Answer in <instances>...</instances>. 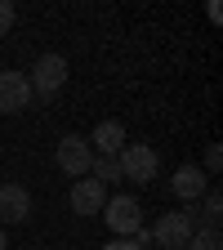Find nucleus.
Returning <instances> with one entry per match:
<instances>
[{"label": "nucleus", "instance_id": "1", "mask_svg": "<svg viewBox=\"0 0 223 250\" xmlns=\"http://www.w3.org/2000/svg\"><path fill=\"white\" fill-rule=\"evenodd\" d=\"M27 85H31V99H54L67 85V58L62 54H41L27 72Z\"/></svg>", "mask_w": 223, "mask_h": 250}, {"label": "nucleus", "instance_id": "2", "mask_svg": "<svg viewBox=\"0 0 223 250\" xmlns=\"http://www.w3.org/2000/svg\"><path fill=\"white\" fill-rule=\"evenodd\" d=\"M116 166H121V179H130V183H152L156 170H161L152 143H125L121 156H116Z\"/></svg>", "mask_w": 223, "mask_h": 250}, {"label": "nucleus", "instance_id": "3", "mask_svg": "<svg viewBox=\"0 0 223 250\" xmlns=\"http://www.w3.org/2000/svg\"><path fill=\"white\" fill-rule=\"evenodd\" d=\"M54 161H58V170L67 179H85L89 166H94V147H89L85 134H62L58 147H54Z\"/></svg>", "mask_w": 223, "mask_h": 250}, {"label": "nucleus", "instance_id": "4", "mask_svg": "<svg viewBox=\"0 0 223 250\" xmlns=\"http://www.w3.org/2000/svg\"><path fill=\"white\" fill-rule=\"evenodd\" d=\"M197 232V210H174V214H161L152 228V241H161V250H183Z\"/></svg>", "mask_w": 223, "mask_h": 250}, {"label": "nucleus", "instance_id": "5", "mask_svg": "<svg viewBox=\"0 0 223 250\" xmlns=\"http://www.w3.org/2000/svg\"><path fill=\"white\" fill-rule=\"evenodd\" d=\"M107 214V228L116 232V237H134L139 228H143V206H139V197H107V206H103Z\"/></svg>", "mask_w": 223, "mask_h": 250}, {"label": "nucleus", "instance_id": "6", "mask_svg": "<svg viewBox=\"0 0 223 250\" xmlns=\"http://www.w3.org/2000/svg\"><path fill=\"white\" fill-rule=\"evenodd\" d=\"M27 107H31L27 72H0V116H18Z\"/></svg>", "mask_w": 223, "mask_h": 250}, {"label": "nucleus", "instance_id": "7", "mask_svg": "<svg viewBox=\"0 0 223 250\" xmlns=\"http://www.w3.org/2000/svg\"><path fill=\"white\" fill-rule=\"evenodd\" d=\"M31 219V192L22 183H0V228Z\"/></svg>", "mask_w": 223, "mask_h": 250}, {"label": "nucleus", "instance_id": "8", "mask_svg": "<svg viewBox=\"0 0 223 250\" xmlns=\"http://www.w3.org/2000/svg\"><path fill=\"white\" fill-rule=\"evenodd\" d=\"M67 201H72V214H85V219H89V214H99V210L107 206V188H103L99 179L85 174V179L72 183V197H67Z\"/></svg>", "mask_w": 223, "mask_h": 250}, {"label": "nucleus", "instance_id": "9", "mask_svg": "<svg viewBox=\"0 0 223 250\" xmlns=\"http://www.w3.org/2000/svg\"><path fill=\"white\" fill-rule=\"evenodd\" d=\"M170 188H174L179 201H201V197L210 192V179H205V170H197V166H179L174 179H170Z\"/></svg>", "mask_w": 223, "mask_h": 250}, {"label": "nucleus", "instance_id": "10", "mask_svg": "<svg viewBox=\"0 0 223 250\" xmlns=\"http://www.w3.org/2000/svg\"><path fill=\"white\" fill-rule=\"evenodd\" d=\"M89 147H94V156H121V147H125V125L121 121H99V125H94V134H89Z\"/></svg>", "mask_w": 223, "mask_h": 250}, {"label": "nucleus", "instance_id": "11", "mask_svg": "<svg viewBox=\"0 0 223 250\" xmlns=\"http://www.w3.org/2000/svg\"><path fill=\"white\" fill-rule=\"evenodd\" d=\"M89 179H99L103 188L121 179V166H116V156H94V166H89Z\"/></svg>", "mask_w": 223, "mask_h": 250}, {"label": "nucleus", "instance_id": "12", "mask_svg": "<svg viewBox=\"0 0 223 250\" xmlns=\"http://www.w3.org/2000/svg\"><path fill=\"white\" fill-rule=\"evenodd\" d=\"M183 250H223V241H219V228H197V232H192V241H187Z\"/></svg>", "mask_w": 223, "mask_h": 250}, {"label": "nucleus", "instance_id": "13", "mask_svg": "<svg viewBox=\"0 0 223 250\" xmlns=\"http://www.w3.org/2000/svg\"><path fill=\"white\" fill-rule=\"evenodd\" d=\"M201 210H205V228H219V219H223V197L214 192V188L201 197Z\"/></svg>", "mask_w": 223, "mask_h": 250}, {"label": "nucleus", "instance_id": "14", "mask_svg": "<svg viewBox=\"0 0 223 250\" xmlns=\"http://www.w3.org/2000/svg\"><path fill=\"white\" fill-rule=\"evenodd\" d=\"M18 22V9L9 5V0H0V36H9V27Z\"/></svg>", "mask_w": 223, "mask_h": 250}, {"label": "nucleus", "instance_id": "15", "mask_svg": "<svg viewBox=\"0 0 223 250\" xmlns=\"http://www.w3.org/2000/svg\"><path fill=\"white\" fill-rule=\"evenodd\" d=\"M219 161H223V152H219V143H210V152H205V170L214 174V170H219Z\"/></svg>", "mask_w": 223, "mask_h": 250}, {"label": "nucleus", "instance_id": "16", "mask_svg": "<svg viewBox=\"0 0 223 250\" xmlns=\"http://www.w3.org/2000/svg\"><path fill=\"white\" fill-rule=\"evenodd\" d=\"M103 250H139V246H134V241H130V237H116V241H107V246H103Z\"/></svg>", "mask_w": 223, "mask_h": 250}, {"label": "nucleus", "instance_id": "17", "mask_svg": "<svg viewBox=\"0 0 223 250\" xmlns=\"http://www.w3.org/2000/svg\"><path fill=\"white\" fill-rule=\"evenodd\" d=\"M0 250H9V237H5V228H0Z\"/></svg>", "mask_w": 223, "mask_h": 250}]
</instances>
